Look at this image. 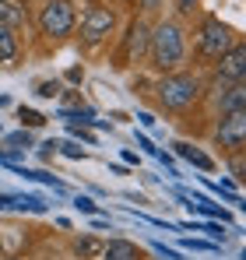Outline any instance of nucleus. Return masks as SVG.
I'll return each mask as SVG.
<instances>
[{
  "label": "nucleus",
  "instance_id": "obj_7",
  "mask_svg": "<svg viewBox=\"0 0 246 260\" xmlns=\"http://www.w3.org/2000/svg\"><path fill=\"white\" fill-rule=\"evenodd\" d=\"M243 74H246V49L243 43H236L225 56H222V63H218V88H232V85H243Z\"/></svg>",
  "mask_w": 246,
  "mask_h": 260
},
{
  "label": "nucleus",
  "instance_id": "obj_13",
  "mask_svg": "<svg viewBox=\"0 0 246 260\" xmlns=\"http://www.w3.org/2000/svg\"><path fill=\"white\" fill-rule=\"evenodd\" d=\"M74 253H78L81 260H102L106 243H102V239H95V236H84V239H78V243H74Z\"/></svg>",
  "mask_w": 246,
  "mask_h": 260
},
{
  "label": "nucleus",
  "instance_id": "obj_12",
  "mask_svg": "<svg viewBox=\"0 0 246 260\" xmlns=\"http://www.w3.org/2000/svg\"><path fill=\"white\" fill-rule=\"evenodd\" d=\"M222 116L225 113H239V109H246V88L243 85H232V88H225V95H222Z\"/></svg>",
  "mask_w": 246,
  "mask_h": 260
},
{
  "label": "nucleus",
  "instance_id": "obj_23",
  "mask_svg": "<svg viewBox=\"0 0 246 260\" xmlns=\"http://www.w3.org/2000/svg\"><path fill=\"white\" fill-rule=\"evenodd\" d=\"M207 232H211V236H214V239H222V243H225V232H222V225H204Z\"/></svg>",
  "mask_w": 246,
  "mask_h": 260
},
{
  "label": "nucleus",
  "instance_id": "obj_6",
  "mask_svg": "<svg viewBox=\"0 0 246 260\" xmlns=\"http://www.w3.org/2000/svg\"><path fill=\"white\" fill-rule=\"evenodd\" d=\"M218 144L229 148V151H236V155L243 151V144H246V109L222 116V123H218Z\"/></svg>",
  "mask_w": 246,
  "mask_h": 260
},
{
  "label": "nucleus",
  "instance_id": "obj_5",
  "mask_svg": "<svg viewBox=\"0 0 246 260\" xmlns=\"http://www.w3.org/2000/svg\"><path fill=\"white\" fill-rule=\"evenodd\" d=\"M113 25H116V18H113V11L109 7H102V4H95V7H88L81 18V39L88 46L102 43L109 32H113Z\"/></svg>",
  "mask_w": 246,
  "mask_h": 260
},
{
  "label": "nucleus",
  "instance_id": "obj_15",
  "mask_svg": "<svg viewBox=\"0 0 246 260\" xmlns=\"http://www.w3.org/2000/svg\"><path fill=\"white\" fill-rule=\"evenodd\" d=\"M187 208H190V211H204V215H211V218L229 221V211H225V208H218V204H197V208H194V204H187Z\"/></svg>",
  "mask_w": 246,
  "mask_h": 260
},
{
  "label": "nucleus",
  "instance_id": "obj_22",
  "mask_svg": "<svg viewBox=\"0 0 246 260\" xmlns=\"http://www.w3.org/2000/svg\"><path fill=\"white\" fill-rule=\"evenodd\" d=\"M56 148H60L56 141H46V144L39 148V155H42V158H53V155H56Z\"/></svg>",
  "mask_w": 246,
  "mask_h": 260
},
{
  "label": "nucleus",
  "instance_id": "obj_24",
  "mask_svg": "<svg viewBox=\"0 0 246 260\" xmlns=\"http://www.w3.org/2000/svg\"><path fill=\"white\" fill-rule=\"evenodd\" d=\"M71 134H74V137H84V141H88V144H91V141H95V137H91V134H88V130H78V127H71Z\"/></svg>",
  "mask_w": 246,
  "mask_h": 260
},
{
  "label": "nucleus",
  "instance_id": "obj_25",
  "mask_svg": "<svg viewBox=\"0 0 246 260\" xmlns=\"http://www.w3.org/2000/svg\"><path fill=\"white\" fill-rule=\"evenodd\" d=\"M137 120H141V123H144V127H155V116H151V113H141V116H137Z\"/></svg>",
  "mask_w": 246,
  "mask_h": 260
},
{
  "label": "nucleus",
  "instance_id": "obj_8",
  "mask_svg": "<svg viewBox=\"0 0 246 260\" xmlns=\"http://www.w3.org/2000/svg\"><path fill=\"white\" fill-rule=\"evenodd\" d=\"M172 148H176V155H179V158H187L190 166H197V169H204V173H211V169H214V158H211V155H204L201 148H194V144H187V141H176Z\"/></svg>",
  "mask_w": 246,
  "mask_h": 260
},
{
  "label": "nucleus",
  "instance_id": "obj_18",
  "mask_svg": "<svg viewBox=\"0 0 246 260\" xmlns=\"http://www.w3.org/2000/svg\"><path fill=\"white\" fill-rule=\"evenodd\" d=\"M74 208L84 211V215H99V208H95V201H91V197H74Z\"/></svg>",
  "mask_w": 246,
  "mask_h": 260
},
{
  "label": "nucleus",
  "instance_id": "obj_20",
  "mask_svg": "<svg viewBox=\"0 0 246 260\" xmlns=\"http://www.w3.org/2000/svg\"><path fill=\"white\" fill-rule=\"evenodd\" d=\"M137 148H144V151H148V155H155V158H159V155H162V151H159V148H155V144H151V141H148V137H144V134H141V137H137Z\"/></svg>",
  "mask_w": 246,
  "mask_h": 260
},
{
  "label": "nucleus",
  "instance_id": "obj_1",
  "mask_svg": "<svg viewBox=\"0 0 246 260\" xmlns=\"http://www.w3.org/2000/svg\"><path fill=\"white\" fill-rule=\"evenodd\" d=\"M148 53H151V63L159 71H172L176 63H183V32L172 25V21H162L151 36H148Z\"/></svg>",
  "mask_w": 246,
  "mask_h": 260
},
{
  "label": "nucleus",
  "instance_id": "obj_14",
  "mask_svg": "<svg viewBox=\"0 0 246 260\" xmlns=\"http://www.w3.org/2000/svg\"><path fill=\"white\" fill-rule=\"evenodd\" d=\"M148 36H151V32H148V25H144V21H134V25H130V39H127V49H130V53H141V49H148Z\"/></svg>",
  "mask_w": 246,
  "mask_h": 260
},
{
  "label": "nucleus",
  "instance_id": "obj_26",
  "mask_svg": "<svg viewBox=\"0 0 246 260\" xmlns=\"http://www.w3.org/2000/svg\"><path fill=\"white\" fill-rule=\"evenodd\" d=\"M194 4H197V0H179V7H183V11H190Z\"/></svg>",
  "mask_w": 246,
  "mask_h": 260
},
{
  "label": "nucleus",
  "instance_id": "obj_4",
  "mask_svg": "<svg viewBox=\"0 0 246 260\" xmlns=\"http://www.w3.org/2000/svg\"><path fill=\"white\" fill-rule=\"evenodd\" d=\"M232 46H236V32H232L225 21L207 18L204 25H201V39H197L201 56H207V60H222V56H225Z\"/></svg>",
  "mask_w": 246,
  "mask_h": 260
},
{
  "label": "nucleus",
  "instance_id": "obj_11",
  "mask_svg": "<svg viewBox=\"0 0 246 260\" xmlns=\"http://www.w3.org/2000/svg\"><path fill=\"white\" fill-rule=\"evenodd\" d=\"M18 53H21V43H18L14 28L0 25V63H14V60H18Z\"/></svg>",
  "mask_w": 246,
  "mask_h": 260
},
{
  "label": "nucleus",
  "instance_id": "obj_21",
  "mask_svg": "<svg viewBox=\"0 0 246 260\" xmlns=\"http://www.w3.org/2000/svg\"><path fill=\"white\" fill-rule=\"evenodd\" d=\"M56 91H60V88H56V81H42V85H39V95H42V99H53Z\"/></svg>",
  "mask_w": 246,
  "mask_h": 260
},
{
  "label": "nucleus",
  "instance_id": "obj_16",
  "mask_svg": "<svg viewBox=\"0 0 246 260\" xmlns=\"http://www.w3.org/2000/svg\"><path fill=\"white\" fill-rule=\"evenodd\" d=\"M18 116H21V123H28V127H42V123H46V116H42V113H36V109H25V106L18 109Z\"/></svg>",
  "mask_w": 246,
  "mask_h": 260
},
{
  "label": "nucleus",
  "instance_id": "obj_17",
  "mask_svg": "<svg viewBox=\"0 0 246 260\" xmlns=\"http://www.w3.org/2000/svg\"><path fill=\"white\" fill-rule=\"evenodd\" d=\"M56 151H64L67 158H84V148H81V144H74V141H67V144H60Z\"/></svg>",
  "mask_w": 246,
  "mask_h": 260
},
{
  "label": "nucleus",
  "instance_id": "obj_2",
  "mask_svg": "<svg viewBox=\"0 0 246 260\" xmlns=\"http://www.w3.org/2000/svg\"><path fill=\"white\" fill-rule=\"evenodd\" d=\"M197 95H201V81L190 78V74H169L159 85V102H162L165 109H176V113L187 109V106H194Z\"/></svg>",
  "mask_w": 246,
  "mask_h": 260
},
{
  "label": "nucleus",
  "instance_id": "obj_3",
  "mask_svg": "<svg viewBox=\"0 0 246 260\" xmlns=\"http://www.w3.org/2000/svg\"><path fill=\"white\" fill-rule=\"evenodd\" d=\"M74 25H78V14H74V4L71 0H46V7H42V14H39L42 36L67 39L74 32Z\"/></svg>",
  "mask_w": 246,
  "mask_h": 260
},
{
  "label": "nucleus",
  "instance_id": "obj_10",
  "mask_svg": "<svg viewBox=\"0 0 246 260\" xmlns=\"http://www.w3.org/2000/svg\"><path fill=\"white\" fill-rule=\"evenodd\" d=\"M102 260H141V250L134 243H127V239H109Z\"/></svg>",
  "mask_w": 246,
  "mask_h": 260
},
{
  "label": "nucleus",
  "instance_id": "obj_19",
  "mask_svg": "<svg viewBox=\"0 0 246 260\" xmlns=\"http://www.w3.org/2000/svg\"><path fill=\"white\" fill-rule=\"evenodd\" d=\"M7 144H14V148H21V151H25V148H32V137H28V134H11V137H7Z\"/></svg>",
  "mask_w": 246,
  "mask_h": 260
},
{
  "label": "nucleus",
  "instance_id": "obj_9",
  "mask_svg": "<svg viewBox=\"0 0 246 260\" xmlns=\"http://www.w3.org/2000/svg\"><path fill=\"white\" fill-rule=\"evenodd\" d=\"M25 21H28V11H25L21 0H0V25L18 28V25H25Z\"/></svg>",
  "mask_w": 246,
  "mask_h": 260
}]
</instances>
